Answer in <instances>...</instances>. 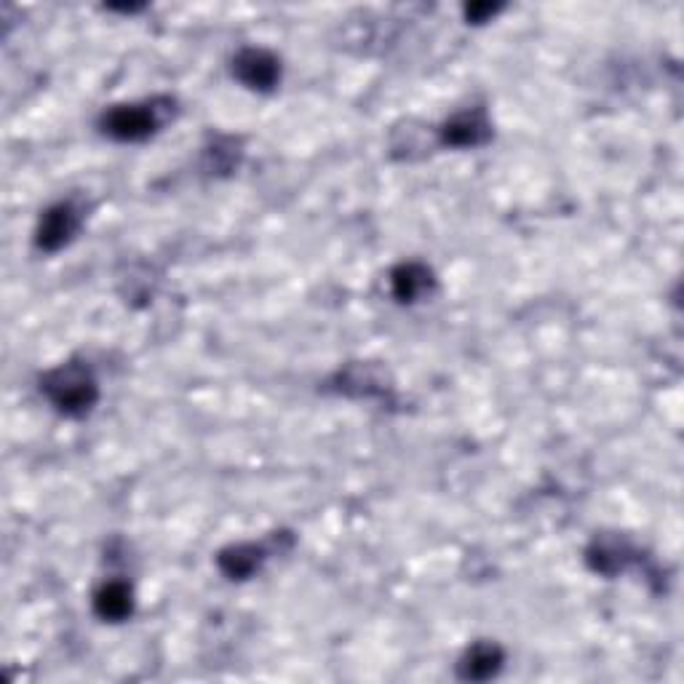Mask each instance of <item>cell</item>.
Listing matches in <instances>:
<instances>
[{
	"mask_svg": "<svg viewBox=\"0 0 684 684\" xmlns=\"http://www.w3.org/2000/svg\"><path fill=\"white\" fill-rule=\"evenodd\" d=\"M177 104L171 97H153V100L113 104L104 110L100 128L104 137L115 142H145L175 119Z\"/></svg>",
	"mask_w": 684,
	"mask_h": 684,
	"instance_id": "obj_1",
	"label": "cell"
},
{
	"mask_svg": "<svg viewBox=\"0 0 684 684\" xmlns=\"http://www.w3.org/2000/svg\"><path fill=\"white\" fill-rule=\"evenodd\" d=\"M41 393L65 417H83L100 402V383L83 361H67L41 378Z\"/></svg>",
	"mask_w": 684,
	"mask_h": 684,
	"instance_id": "obj_2",
	"label": "cell"
},
{
	"mask_svg": "<svg viewBox=\"0 0 684 684\" xmlns=\"http://www.w3.org/2000/svg\"><path fill=\"white\" fill-rule=\"evenodd\" d=\"M83 225V212L72 201H59L54 206H48L41 214L38 227H35V246L41 251H59L61 246H67L76 238V233Z\"/></svg>",
	"mask_w": 684,
	"mask_h": 684,
	"instance_id": "obj_3",
	"label": "cell"
},
{
	"mask_svg": "<svg viewBox=\"0 0 684 684\" xmlns=\"http://www.w3.org/2000/svg\"><path fill=\"white\" fill-rule=\"evenodd\" d=\"M233 76L242 81L246 89L268 94L281 83V61L268 48L246 46L233 57Z\"/></svg>",
	"mask_w": 684,
	"mask_h": 684,
	"instance_id": "obj_4",
	"label": "cell"
},
{
	"mask_svg": "<svg viewBox=\"0 0 684 684\" xmlns=\"http://www.w3.org/2000/svg\"><path fill=\"white\" fill-rule=\"evenodd\" d=\"M492 139V123L484 108L460 110L447 119L439 128V142L444 147H482Z\"/></svg>",
	"mask_w": 684,
	"mask_h": 684,
	"instance_id": "obj_5",
	"label": "cell"
},
{
	"mask_svg": "<svg viewBox=\"0 0 684 684\" xmlns=\"http://www.w3.org/2000/svg\"><path fill=\"white\" fill-rule=\"evenodd\" d=\"M436 279L434 270L423 262H402L391 273V292L402 305L421 302L425 294L434 292Z\"/></svg>",
	"mask_w": 684,
	"mask_h": 684,
	"instance_id": "obj_6",
	"label": "cell"
},
{
	"mask_svg": "<svg viewBox=\"0 0 684 684\" xmlns=\"http://www.w3.org/2000/svg\"><path fill=\"white\" fill-rule=\"evenodd\" d=\"M505 652L495 642H476L463 652L458 663V676L466 682H486L503 671Z\"/></svg>",
	"mask_w": 684,
	"mask_h": 684,
	"instance_id": "obj_7",
	"label": "cell"
},
{
	"mask_svg": "<svg viewBox=\"0 0 684 684\" xmlns=\"http://www.w3.org/2000/svg\"><path fill=\"white\" fill-rule=\"evenodd\" d=\"M91 604L94 615L104 624H123L134 615V591L126 581H104Z\"/></svg>",
	"mask_w": 684,
	"mask_h": 684,
	"instance_id": "obj_8",
	"label": "cell"
},
{
	"mask_svg": "<svg viewBox=\"0 0 684 684\" xmlns=\"http://www.w3.org/2000/svg\"><path fill=\"white\" fill-rule=\"evenodd\" d=\"M270 551L265 546L257 543H238V546H227L225 551H220L217 564L220 570L225 572L231 581H246L255 572L262 570V564L268 562Z\"/></svg>",
	"mask_w": 684,
	"mask_h": 684,
	"instance_id": "obj_9",
	"label": "cell"
},
{
	"mask_svg": "<svg viewBox=\"0 0 684 684\" xmlns=\"http://www.w3.org/2000/svg\"><path fill=\"white\" fill-rule=\"evenodd\" d=\"M633 551L628 548L626 540L620 538H596L594 543H591L588 553H585V559H588L591 570L599 572V575H618V572H624L628 562H631Z\"/></svg>",
	"mask_w": 684,
	"mask_h": 684,
	"instance_id": "obj_10",
	"label": "cell"
},
{
	"mask_svg": "<svg viewBox=\"0 0 684 684\" xmlns=\"http://www.w3.org/2000/svg\"><path fill=\"white\" fill-rule=\"evenodd\" d=\"M337 380H340V391L348 393V396L372 399L388 391L383 372H378L372 363H354V367L340 372Z\"/></svg>",
	"mask_w": 684,
	"mask_h": 684,
	"instance_id": "obj_11",
	"label": "cell"
},
{
	"mask_svg": "<svg viewBox=\"0 0 684 684\" xmlns=\"http://www.w3.org/2000/svg\"><path fill=\"white\" fill-rule=\"evenodd\" d=\"M503 5L497 3H471L466 5V20L473 22V24H482L486 20H492L495 14H501Z\"/></svg>",
	"mask_w": 684,
	"mask_h": 684,
	"instance_id": "obj_12",
	"label": "cell"
}]
</instances>
